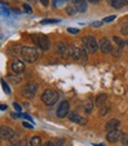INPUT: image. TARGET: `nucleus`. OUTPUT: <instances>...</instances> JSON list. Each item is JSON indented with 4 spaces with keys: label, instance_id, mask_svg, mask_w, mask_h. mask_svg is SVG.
<instances>
[{
    "label": "nucleus",
    "instance_id": "nucleus-19",
    "mask_svg": "<svg viewBox=\"0 0 128 146\" xmlns=\"http://www.w3.org/2000/svg\"><path fill=\"white\" fill-rule=\"evenodd\" d=\"M111 4H112V6L114 8H116V10H119V8H121L122 6H125L123 0H112Z\"/></svg>",
    "mask_w": 128,
    "mask_h": 146
},
{
    "label": "nucleus",
    "instance_id": "nucleus-12",
    "mask_svg": "<svg viewBox=\"0 0 128 146\" xmlns=\"http://www.w3.org/2000/svg\"><path fill=\"white\" fill-rule=\"evenodd\" d=\"M120 125V121H119V119H115V118H113V119H109L106 124V130L109 132L112 130H116L117 126Z\"/></svg>",
    "mask_w": 128,
    "mask_h": 146
},
{
    "label": "nucleus",
    "instance_id": "nucleus-15",
    "mask_svg": "<svg viewBox=\"0 0 128 146\" xmlns=\"http://www.w3.org/2000/svg\"><path fill=\"white\" fill-rule=\"evenodd\" d=\"M74 7L78 12H85L87 10V4L86 0H75L74 1Z\"/></svg>",
    "mask_w": 128,
    "mask_h": 146
},
{
    "label": "nucleus",
    "instance_id": "nucleus-1",
    "mask_svg": "<svg viewBox=\"0 0 128 146\" xmlns=\"http://www.w3.org/2000/svg\"><path fill=\"white\" fill-rule=\"evenodd\" d=\"M32 40L42 51H46L49 48V39L45 34H40V33L32 34Z\"/></svg>",
    "mask_w": 128,
    "mask_h": 146
},
{
    "label": "nucleus",
    "instance_id": "nucleus-37",
    "mask_svg": "<svg viewBox=\"0 0 128 146\" xmlns=\"http://www.w3.org/2000/svg\"><path fill=\"white\" fill-rule=\"evenodd\" d=\"M44 146H55V145H54V143H53V141H47V143L45 144Z\"/></svg>",
    "mask_w": 128,
    "mask_h": 146
},
{
    "label": "nucleus",
    "instance_id": "nucleus-32",
    "mask_svg": "<svg viewBox=\"0 0 128 146\" xmlns=\"http://www.w3.org/2000/svg\"><path fill=\"white\" fill-rule=\"evenodd\" d=\"M13 107H14V108L16 110V111H18V112H20V111H21V110H22V108H21V106H20L19 104H18V103H14V104H13Z\"/></svg>",
    "mask_w": 128,
    "mask_h": 146
},
{
    "label": "nucleus",
    "instance_id": "nucleus-30",
    "mask_svg": "<svg viewBox=\"0 0 128 146\" xmlns=\"http://www.w3.org/2000/svg\"><path fill=\"white\" fill-rule=\"evenodd\" d=\"M115 15H111V17H107V18H105V19H104V21L105 23H109V21H113L114 19H115Z\"/></svg>",
    "mask_w": 128,
    "mask_h": 146
},
{
    "label": "nucleus",
    "instance_id": "nucleus-33",
    "mask_svg": "<svg viewBox=\"0 0 128 146\" xmlns=\"http://www.w3.org/2000/svg\"><path fill=\"white\" fill-rule=\"evenodd\" d=\"M101 21H95V23H93L92 24V26H94V27H100V26H101Z\"/></svg>",
    "mask_w": 128,
    "mask_h": 146
},
{
    "label": "nucleus",
    "instance_id": "nucleus-20",
    "mask_svg": "<svg viewBox=\"0 0 128 146\" xmlns=\"http://www.w3.org/2000/svg\"><path fill=\"white\" fill-rule=\"evenodd\" d=\"M0 84H1V87H3L4 92H5L6 94H10V93H11V88H10V86L6 84V81H5L4 79H0Z\"/></svg>",
    "mask_w": 128,
    "mask_h": 146
},
{
    "label": "nucleus",
    "instance_id": "nucleus-34",
    "mask_svg": "<svg viewBox=\"0 0 128 146\" xmlns=\"http://www.w3.org/2000/svg\"><path fill=\"white\" fill-rule=\"evenodd\" d=\"M0 5H1V7H3V8H4V7H5V8H7V7H8V4H7V3H5V1H1V0H0Z\"/></svg>",
    "mask_w": 128,
    "mask_h": 146
},
{
    "label": "nucleus",
    "instance_id": "nucleus-7",
    "mask_svg": "<svg viewBox=\"0 0 128 146\" xmlns=\"http://www.w3.org/2000/svg\"><path fill=\"white\" fill-rule=\"evenodd\" d=\"M14 138V131L13 129L8 126H0V139L8 140Z\"/></svg>",
    "mask_w": 128,
    "mask_h": 146
},
{
    "label": "nucleus",
    "instance_id": "nucleus-36",
    "mask_svg": "<svg viewBox=\"0 0 128 146\" xmlns=\"http://www.w3.org/2000/svg\"><path fill=\"white\" fill-rule=\"evenodd\" d=\"M6 108H7V105H5V104H0V110H1V111H5Z\"/></svg>",
    "mask_w": 128,
    "mask_h": 146
},
{
    "label": "nucleus",
    "instance_id": "nucleus-22",
    "mask_svg": "<svg viewBox=\"0 0 128 146\" xmlns=\"http://www.w3.org/2000/svg\"><path fill=\"white\" fill-rule=\"evenodd\" d=\"M52 3L54 5V7H60L65 4V0H52Z\"/></svg>",
    "mask_w": 128,
    "mask_h": 146
},
{
    "label": "nucleus",
    "instance_id": "nucleus-27",
    "mask_svg": "<svg viewBox=\"0 0 128 146\" xmlns=\"http://www.w3.org/2000/svg\"><path fill=\"white\" fill-rule=\"evenodd\" d=\"M67 32H68V33H72V34H77V33H79L80 31H79L78 29H72V27H68Z\"/></svg>",
    "mask_w": 128,
    "mask_h": 146
},
{
    "label": "nucleus",
    "instance_id": "nucleus-21",
    "mask_svg": "<svg viewBox=\"0 0 128 146\" xmlns=\"http://www.w3.org/2000/svg\"><path fill=\"white\" fill-rule=\"evenodd\" d=\"M60 23L59 19H45V20H41V25H46V24H58Z\"/></svg>",
    "mask_w": 128,
    "mask_h": 146
},
{
    "label": "nucleus",
    "instance_id": "nucleus-28",
    "mask_svg": "<svg viewBox=\"0 0 128 146\" xmlns=\"http://www.w3.org/2000/svg\"><path fill=\"white\" fill-rule=\"evenodd\" d=\"M20 117H22V118H25V119H27V120H30V121H32V123H33L32 117H31V115H28V114H26V113H20Z\"/></svg>",
    "mask_w": 128,
    "mask_h": 146
},
{
    "label": "nucleus",
    "instance_id": "nucleus-18",
    "mask_svg": "<svg viewBox=\"0 0 128 146\" xmlns=\"http://www.w3.org/2000/svg\"><path fill=\"white\" fill-rule=\"evenodd\" d=\"M30 146H41V138L40 137H33L30 141Z\"/></svg>",
    "mask_w": 128,
    "mask_h": 146
},
{
    "label": "nucleus",
    "instance_id": "nucleus-10",
    "mask_svg": "<svg viewBox=\"0 0 128 146\" xmlns=\"http://www.w3.org/2000/svg\"><path fill=\"white\" fill-rule=\"evenodd\" d=\"M99 47L100 50H101L102 53H111L112 52V44L111 41H109L107 38H102V39H100L99 41Z\"/></svg>",
    "mask_w": 128,
    "mask_h": 146
},
{
    "label": "nucleus",
    "instance_id": "nucleus-5",
    "mask_svg": "<svg viewBox=\"0 0 128 146\" xmlns=\"http://www.w3.org/2000/svg\"><path fill=\"white\" fill-rule=\"evenodd\" d=\"M82 42H84L85 50L87 52H89V53H94L99 48V44L93 36H85V38L82 39Z\"/></svg>",
    "mask_w": 128,
    "mask_h": 146
},
{
    "label": "nucleus",
    "instance_id": "nucleus-26",
    "mask_svg": "<svg viewBox=\"0 0 128 146\" xmlns=\"http://www.w3.org/2000/svg\"><path fill=\"white\" fill-rule=\"evenodd\" d=\"M22 7H24V11H25L26 13H28V14H31V13L33 12V10H32V7H31L30 5H27V4H24V5H22Z\"/></svg>",
    "mask_w": 128,
    "mask_h": 146
},
{
    "label": "nucleus",
    "instance_id": "nucleus-3",
    "mask_svg": "<svg viewBox=\"0 0 128 146\" xmlns=\"http://www.w3.org/2000/svg\"><path fill=\"white\" fill-rule=\"evenodd\" d=\"M58 98H59L58 93L53 90H46L41 96V100L44 102V104H46L48 106H52L58 102Z\"/></svg>",
    "mask_w": 128,
    "mask_h": 146
},
{
    "label": "nucleus",
    "instance_id": "nucleus-29",
    "mask_svg": "<svg viewBox=\"0 0 128 146\" xmlns=\"http://www.w3.org/2000/svg\"><path fill=\"white\" fill-rule=\"evenodd\" d=\"M121 32L123 34H128V24H123L122 29H121Z\"/></svg>",
    "mask_w": 128,
    "mask_h": 146
},
{
    "label": "nucleus",
    "instance_id": "nucleus-9",
    "mask_svg": "<svg viewBox=\"0 0 128 146\" xmlns=\"http://www.w3.org/2000/svg\"><path fill=\"white\" fill-rule=\"evenodd\" d=\"M122 133H121V131H119V130H112V131H109L108 133H107V140L109 141V143H112V144H114V143H117L119 140H121V138H122Z\"/></svg>",
    "mask_w": 128,
    "mask_h": 146
},
{
    "label": "nucleus",
    "instance_id": "nucleus-41",
    "mask_svg": "<svg viewBox=\"0 0 128 146\" xmlns=\"http://www.w3.org/2000/svg\"><path fill=\"white\" fill-rule=\"evenodd\" d=\"M122 146H128V143H126V144H122Z\"/></svg>",
    "mask_w": 128,
    "mask_h": 146
},
{
    "label": "nucleus",
    "instance_id": "nucleus-44",
    "mask_svg": "<svg viewBox=\"0 0 128 146\" xmlns=\"http://www.w3.org/2000/svg\"><path fill=\"white\" fill-rule=\"evenodd\" d=\"M108 1H112V0H108Z\"/></svg>",
    "mask_w": 128,
    "mask_h": 146
},
{
    "label": "nucleus",
    "instance_id": "nucleus-38",
    "mask_svg": "<svg viewBox=\"0 0 128 146\" xmlns=\"http://www.w3.org/2000/svg\"><path fill=\"white\" fill-rule=\"evenodd\" d=\"M89 3H92V4H98V3H100L101 0H88Z\"/></svg>",
    "mask_w": 128,
    "mask_h": 146
},
{
    "label": "nucleus",
    "instance_id": "nucleus-42",
    "mask_svg": "<svg viewBox=\"0 0 128 146\" xmlns=\"http://www.w3.org/2000/svg\"><path fill=\"white\" fill-rule=\"evenodd\" d=\"M69 1H75V0H69Z\"/></svg>",
    "mask_w": 128,
    "mask_h": 146
},
{
    "label": "nucleus",
    "instance_id": "nucleus-40",
    "mask_svg": "<svg viewBox=\"0 0 128 146\" xmlns=\"http://www.w3.org/2000/svg\"><path fill=\"white\" fill-rule=\"evenodd\" d=\"M123 3H125V5H128V0H123Z\"/></svg>",
    "mask_w": 128,
    "mask_h": 146
},
{
    "label": "nucleus",
    "instance_id": "nucleus-11",
    "mask_svg": "<svg viewBox=\"0 0 128 146\" xmlns=\"http://www.w3.org/2000/svg\"><path fill=\"white\" fill-rule=\"evenodd\" d=\"M57 52L60 54V56L62 58H67L69 57V46H67L66 44H63V42H58L57 44Z\"/></svg>",
    "mask_w": 128,
    "mask_h": 146
},
{
    "label": "nucleus",
    "instance_id": "nucleus-13",
    "mask_svg": "<svg viewBox=\"0 0 128 146\" xmlns=\"http://www.w3.org/2000/svg\"><path fill=\"white\" fill-rule=\"evenodd\" d=\"M69 119L73 121V123H77V124H80V125H85L87 123V120L85 119L84 117H81L77 113H72L69 114Z\"/></svg>",
    "mask_w": 128,
    "mask_h": 146
},
{
    "label": "nucleus",
    "instance_id": "nucleus-4",
    "mask_svg": "<svg viewBox=\"0 0 128 146\" xmlns=\"http://www.w3.org/2000/svg\"><path fill=\"white\" fill-rule=\"evenodd\" d=\"M69 57L73 58L74 60L86 61L87 60L86 50L80 48V47H75V46H69Z\"/></svg>",
    "mask_w": 128,
    "mask_h": 146
},
{
    "label": "nucleus",
    "instance_id": "nucleus-31",
    "mask_svg": "<svg viewBox=\"0 0 128 146\" xmlns=\"http://www.w3.org/2000/svg\"><path fill=\"white\" fill-rule=\"evenodd\" d=\"M22 126H24V127H26V129H30V130H32V129H33V124L26 123V121H24V123H22Z\"/></svg>",
    "mask_w": 128,
    "mask_h": 146
},
{
    "label": "nucleus",
    "instance_id": "nucleus-14",
    "mask_svg": "<svg viewBox=\"0 0 128 146\" xmlns=\"http://www.w3.org/2000/svg\"><path fill=\"white\" fill-rule=\"evenodd\" d=\"M12 70L15 72V73H21V72H24L25 71V64L22 62V61H20V60H16V61H14L13 64H12Z\"/></svg>",
    "mask_w": 128,
    "mask_h": 146
},
{
    "label": "nucleus",
    "instance_id": "nucleus-25",
    "mask_svg": "<svg viewBox=\"0 0 128 146\" xmlns=\"http://www.w3.org/2000/svg\"><path fill=\"white\" fill-rule=\"evenodd\" d=\"M67 13L69 14V15H74L75 14V12H77V10H75V7L74 6H69V7H67Z\"/></svg>",
    "mask_w": 128,
    "mask_h": 146
},
{
    "label": "nucleus",
    "instance_id": "nucleus-2",
    "mask_svg": "<svg viewBox=\"0 0 128 146\" xmlns=\"http://www.w3.org/2000/svg\"><path fill=\"white\" fill-rule=\"evenodd\" d=\"M21 57L27 62H34L39 58V53L34 47H22L21 50Z\"/></svg>",
    "mask_w": 128,
    "mask_h": 146
},
{
    "label": "nucleus",
    "instance_id": "nucleus-6",
    "mask_svg": "<svg viewBox=\"0 0 128 146\" xmlns=\"http://www.w3.org/2000/svg\"><path fill=\"white\" fill-rule=\"evenodd\" d=\"M36 91H38V85H36L35 83H33V81H30V83H27L25 85V87L22 88V94L25 98H33L36 93Z\"/></svg>",
    "mask_w": 128,
    "mask_h": 146
},
{
    "label": "nucleus",
    "instance_id": "nucleus-16",
    "mask_svg": "<svg viewBox=\"0 0 128 146\" xmlns=\"http://www.w3.org/2000/svg\"><path fill=\"white\" fill-rule=\"evenodd\" d=\"M106 103H107V96L106 94H99L95 99V105L99 106V107H101Z\"/></svg>",
    "mask_w": 128,
    "mask_h": 146
},
{
    "label": "nucleus",
    "instance_id": "nucleus-23",
    "mask_svg": "<svg viewBox=\"0 0 128 146\" xmlns=\"http://www.w3.org/2000/svg\"><path fill=\"white\" fill-rule=\"evenodd\" d=\"M114 41H115V42L117 44V46L120 47V48H121V47H123V45L126 44V42H125L123 40H121L120 38H117V36H114Z\"/></svg>",
    "mask_w": 128,
    "mask_h": 146
},
{
    "label": "nucleus",
    "instance_id": "nucleus-39",
    "mask_svg": "<svg viewBox=\"0 0 128 146\" xmlns=\"http://www.w3.org/2000/svg\"><path fill=\"white\" fill-rule=\"evenodd\" d=\"M93 145H94V146H105L104 144H93Z\"/></svg>",
    "mask_w": 128,
    "mask_h": 146
},
{
    "label": "nucleus",
    "instance_id": "nucleus-17",
    "mask_svg": "<svg viewBox=\"0 0 128 146\" xmlns=\"http://www.w3.org/2000/svg\"><path fill=\"white\" fill-rule=\"evenodd\" d=\"M84 108H85V112L87 113H90V111H92V108H93V103H92V100H86V102L84 103Z\"/></svg>",
    "mask_w": 128,
    "mask_h": 146
},
{
    "label": "nucleus",
    "instance_id": "nucleus-24",
    "mask_svg": "<svg viewBox=\"0 0 128 146\" xmlns=\"http://www.w3.org/2000/svg\"><path fill=\"white\" fill-rule=\"evenodd\" d=\"M108 110H109V106H107L106 104L101 106V110H100V115H105L107 112H108Z\"/></svg>",
    "mask_w": 128,
    "mask_h": 146
},
{
    "label": "nucleus",
    "instance_id": "nucleus-8",
    "mask_svg": "<svg viewBox=\"0 0 128 146\" xmlns=\"http://www.w3.org/2000/svg\"><path fill=\"white\" fill-rule=\"evenodd\" d=\"M68 112H69V103L67 100H63L57 110V115L59 118H65L68 114Z\"/></svg>",
    "mask_w": 128,
    "mask_h": 146
},
{
    "label": "nucleus",
    "instance_id": "nucleus-43",
    "mask_svg": "<svg viewBox=\"0 0 128 146\" xmlns=\"http://www.w3.org/2000/svg\"><path fill=\"white\" fill-rule=\"evenodd\" d=\"M126 44H127V45H128V41H126Z\"/></svg>",
    "mask_w": 128,
    "mask_h": 146
},
{
    "label": "nucleus",
    "instance_id": "nucleus-35",
    "mask_svg": "<svg viewBox=\"0 0 128 146\" xmlns=\"http://www.w3.org/2000/svg\"><path fill=\"white\" fill-rule=\"evenodd\" d=\"M40 1H41V4L44 5V6H48V0H40Z\"/></svg>",
    "mask_w": 128,
    "mask_h": 146
}]
</instances>
